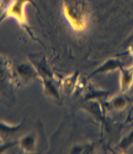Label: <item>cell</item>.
<instances>
[{
  "label": "cell",
  "instance_id": "3",
  "mask_svg": "<svg viewBox=\"0 0 133 154\" xmlns=\"http://www.w3.org/2000/svg\"><path fill=\"white\" fill-rule=\"evenodd\" d=\"M122 71V77H121V87L123 90H126L133 81V67L128 69H123L121 68Z\"/></svg>",
  "mask_w": 133,
  "mask_h": 154
},
{
  "label": "cell",
  "instance_id": "2",
  "mask_svg": "<svg viewBox=\"0 0 133 154\" xmlns=\"http://www.w3.org/2000/svg\"><path fill=\"white\" fill-rule=\"evenodd\" d=\"M122 68V63L116 59V58H111L107 61H105L100 67H98V69H96L91 75H95L98 73H105V72H109L112 70L117 69H121Z\"/></svg>",
  "mask_w": 133,
  "mask_h": 154
},
{
  "label": "cell",
  "instance_id": "5",
  "mask_svg": "<svg viewBox=\"0 0 133 154\" xmlns=\"http://www.w3.org/2000/svg\"><path fill=\"white\" fill-rule=\"evenodd\" d=\"M125 99H124L123 97H117L112 102L113 106L115 107H117V108H121L122 106H124L125 105Z\"/></svg>",
  "mask_w": 133,
  "mask_h": 154
},
{
  "label": "cell",
  "instance_id": "4",
  "mask_svg": "<svg viewBox=\"0 0 133 154\" xmlns=\"http://www.w3.org/2000/svg\"><path fill=\"white\" fill-rule=\"evenodd\" d=\"M133 145V130L129 133L125 137V139L122 140V142L120 143V146L124 149H127L128 147Z\"/></svg>",
  "mask_w": 133,
  "mask_h": 154
},
{
  "label": "cell",
  "instance_id": "1",
  "mask_svg": "<svg viewBox=\"0 0 133 154\" xmlns=\"http://www.w3.org/2000/svg\"><path fill=\"white\" fill-rule=\"evenodd\" d=\"M63 14L72 28L76 30H82L86 25L85 11L82 5L78 2L64 4L63 7Z\"/></svg>",
  "mask_w": 133,
  "mask_h": 154
}]
</instances>
